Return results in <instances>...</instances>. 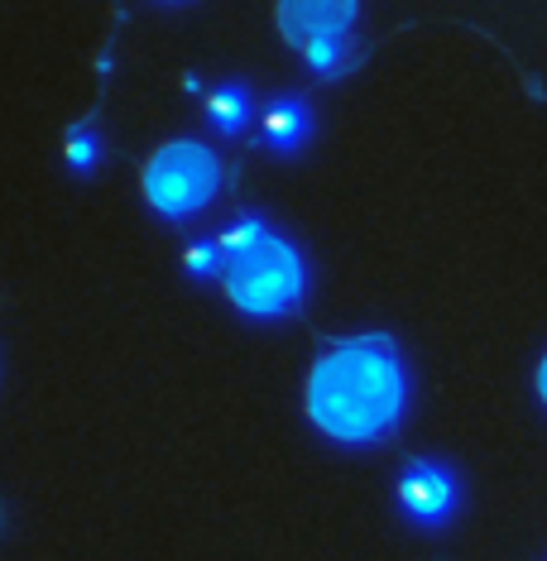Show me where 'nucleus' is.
Listing matches in <instances>:
<instances>
[{
  "label": "nucleus",
  "mask_w": 547,
  "mask_h": 561,
  "mask_svg": "<svg viewBox=\"0 0 547 561\" xmlns=\"http://www.w3.org/2000/svg\"><path fill=\"white\" fill-rule=\"evenodd\" d=\"M183 264H187V274H197V278L226 274V260H221V250H216V240H202V245H193L183 254Z\"/></svg>",
  "instance_id": "10"
},
{
  "label": "nucleus",
  "mask_w": 547,
  "mask_h": 561,
  "mask_svg": "<svg viewBox=\"0 0 547 561\" xmlns=\"http://www.w3.org/2000/svg\"><path fill=\"white\" fill-rule=\"evenodd\" d=\"M538 393H543V403H547V355H543V365H538Z\"/></svg>",
  "instance_id": "12"
},
{
  "label": "nucleus",
  "mask_w": 547,
  "mask_h": 561,
  "mask_svg": "<svg viewBox=\"0 0 547 561\" xmlns=\"http://www.w3.org/2000/svg\"><path fill=\"white\" fill-rule=\"evenodd\" d=\"M221 284L240 312L284 317V312H294L303 302V293H308V270H303V254L288 245V240L264 231L246 254L226 260Z\"/></svg>",
  "instance_id": "2"
},
{
  "label": "nucleus",
  "mask_w": 547,
  "mask_h": 561,
  "mask_svg": "<svg viewBox=\"0 0 547 561\" xmlns=\"http://www.w3.org/2000/svg\"><path fill=\"white\" fill-rule=\"evenodd\" d=\"M399 508L423 528H437L456 514V480L432 461H409L399 476Z\"/></svg>",
  "instance_id": "4"
},
{
  "label": "nucleus",
  "mask_w": 547,
  "mask_h": 561,
  "mask_svg": "<svg viewBox=\"0 0 547 561\" xmlns=\"http://www.w3.org/2000/svg\"><path fill=\"white\" fill-rule=\"evenodd\" d=\"M346 48H351V39L346 34H332V39H308L303 44V58L312 62V72H322V78H332V72L346 62Z\"/></svg>",
  "instance_id": "8"
},
{
  "label": "nucleus",
  "mask_w": 547,
  "mask_h": 561,
  "mask_svg": "<svg viewBox=\"0 0 547 561\" xmlns=\"http://www.w3.org/2000/svg\"><path fill=\"white\" fill-rule=\"evenodd\" d=\"M207 116L221 135H240L250 125V92L246 87H216L207 101Z\"/></svg>",
  "instance_id": "7"
},
{
  "label": "nucleus",
  "mask_w": 547,
  "mask_h": 561,
  "mask_svg": "<svg viewBox=\"0 0 547 561\" xmlns=\"http://www.w3.org/2000/svg\"><path fill=\"white\" fill-rule=\"evenodd\" d=\"M216 187H221V163H216V154L207 145H197V139H173V145H163L145 169L149 207L159 216H169V221H183V216L202 211L216 197Z\"/></svg>",
  "instance_id": "3"
},
{
  "label": "nucleus",
  "mask_w": 547,
  "mask_h": 561,
  "mask_svg": "<svg viewBox=\"0 0 547 561\" xmlns=\"http://www.w3.org/2000/svg\"><path fill=\"white\" fill-rule=\"evenodd\" d=\"M351 24H355V0H278V30L294 48H303L308 39L351 34Z\"/></svg>",
  "instance_id": "5"
},
{
  "label": "nucleus",
  "mask_w": 547,
  "mask_h": 561,
  "mask_svg": "<svg viewBox=\"0 0 547 561\" xmlns=\"http://www.w3.org/2000/svg\"><path fill=\"white\" fill-rule=\"evenodd\" d=\"M68 163H72L78 173H87V169L96 163V135H92V130H78V135L68 139Z\"/></svg>",
  "instance_id": "11"
},
{
  "label": "nucleus",
  "mask_w": 547,
  "mask_h": 561,
  "mask_svg": "<svg viewBox=\"0 0 547 561\" xmlns=\"http://www.w3.org/2000/svg\"><path fill=\"white\" fill-rule=\"evenodd\" d=\"M264 231H270V226H264L260 216H246V221H236L231 231L216 236V250H221V260H236V254H246Z\"/></svg>",
  "instance_id": "9"
},
{
  "label": "nucleus",
  "mask_w": 547,
  "mask_h": 561,
  "mask_svg": "<svg viewBox=\"0 0 547 561\" xmlns=\"http://www.w3.org/2000/svg\"><path fill=\"white\" fill-rule=\"evenodd\" d=\"M260 135L264 145L278 149V154H294V149L308 145L312 135V111L303 106L298 96H278L264 106V121H260Z\"/></svg>",
  "instance_id": "6"
},
{
  "label": "nucleus",
  "mask_w": 547,
  "mask_h": 561,
  "mask_svg": "<svg viewBox=\"0 0 547 561\" xmlns=\"http://www.w3.org/2000/svg\"><path fill=\"white\" fill-rule=\"evenodd\" d=\"M409 403L399 346L389 336H351L317 355L308 375V417L341 446L379 442L399 427Z\"/></svg>",
  "instance_id": "1"
}]
</instances>
